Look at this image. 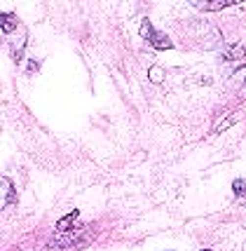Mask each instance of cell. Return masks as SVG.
<instances>
[{"instance_id": "obj_1", "label": "cell", "mask_w": 246, "mask_h": 251, "mask_svg": "<svg viewBox=\"0 0 246 251\" xmlns=\"http://www.w3.org/2000/svg\"><path fill=\"white\" fill-rule=\"evenodd\" d=\"M139 33H141V38H143V40H148L152 47H157V50H172V40H169L164 33L157 31V28H152V24H150L148 19H143V22H141Z\"/></svg>"}, {"instance_id": "obj_2", "label": "cell", "mask_w": 246, "mask_h": 251, "mask_svg": "<svg viewBox=\"0 0 246 251\" xmlns=\"http://www.w3.org/2000/svg\"><path fill=\"white\" fill-rule=\"evenodd\" d=\"M0 28H2L5 33H12L14 28H17V17H14L12 12H7V14L0 12Z\"/></svg>"}, {"instance_id": "obj_3", "label": "cell", "mask_w": 246, "mask_h": 251, "mask_svg": "<svg viewBox=\"0 0 246 251\" xmlns=\"http://www.w3.org/2000/svg\"><path fill=\"white\" fill-rule=\"evenodd\" d=\"M77 216H80V211H71L68 216H64V219L56 223V230H59V232H66V230H71V226L75 223V219H77Z\"/></svg>"}, {"instance_id": "obj_4", "label": "cell", "mask_w": 246, "mask_h": 251, "mask_svg": "<svg viewBox=\"0 0 246 251\" xmlns=\"http://www.w3.org/2000/svg\"><path fill=\"white\" fill-rule=\"evenodd\" d=\"M235 2H239V0H216V2H211V5H197L199 10H225V7H230V5H235Z\"/></svg>"}, {"instance_id": "obj_5", "label": "cell", "mask_w": 246, "mask_h": 251, "mask_svg": "<svg viewBox=\"0 0 246 251\" xmlns=\"http://www.w3.org/2000/svg\"><path fill=\"white\" fill-rule=\"evenodd\" d=\"M148 77L152 80V82H157V85H160L162 80H164V71H162L160 66H152V68L148 71Z\"/></svg>"}, {"instance_id": "obj_6", "label": "cell", "mask_w": 246, "mask_h": 251, "mask_svg": "<svg viewBox=\"0 0 246 251\" xmlns=\"http://www.w3.org/2000/svg\"><path fill=\"white\" fill-rule=\"evenodd\" d=\"M235 122H237V115H232V118H225L223 122H218V125H216L214 131H216V134H221V131H225L230 125H235Z\"/></svg>"}, {"instance_id": "obj_7", "label": "cell", "mask_w": 246, "mask_h": 251, "mask_svg": "<svg viewBox=\"0 0 246 251\" xmlns=\"http://www.w3.org/2000/svg\"><path fill=\"white\" fill-rule=\"evenodd\" d=\"M235 193L237 195H246V183L244 181H235Z\"/></svg>"}, {"instance_id": "obj_8", "label": "cell", "mask_w": 246, "mask_h": 251, "mask_svg": "<svg viewBox=\"0 0 246 251\" xmlns=\"http://www.w3.org/2000/svg\"><path fill=\"white\" fill-rule=\"evenodd\" d=\"M204 251H209V249H204Z\"/></svg>"}]
</instances>
